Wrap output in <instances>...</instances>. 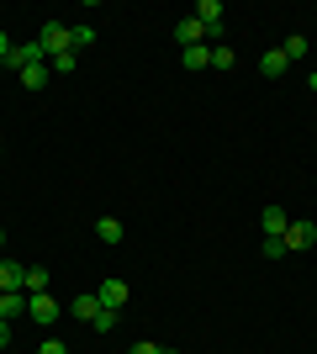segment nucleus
<instances>
[{"label": "nucleus", "instance_id": "13", "mask_svg": "<svg viewBox=\"0 0 317 354\" xmlns=\"http://www.w3.org/2000/svg\"><path fill=\"white\" fill-rule=\"evenodd\" d=\"M95 238H101V243H122V238H127V227H122L117 217H101V222H95Z\"/></svg>", "mask_w": 317, "mask_h": 354}, {"label": "nucleus", "instance_id": "2", "mask_svg": "<svg viewBox=\"0 0 317 354\" xmlns=\"http://www.w3.org/2000/svg\"><path fill=\"white\" fill-rule=\"evenodd\" d=\"M0 64L21 74V69H32V64H48V53H43V43L32 37V43H11V53H6V59H0Z\"/></svg>", "mask_w": 317, "mask_h": 354}, {"label": "nucleus", "instance_id": "15", "mask_svg": "<svg viewBox=\"0 0 317 354\" xmlns=\"http://www.w3.org/2000/svg\"><path fill=\"white\" fill-rule=\"evenodd\" d=\"M21 291H27V296L48 291V270H43V265H27V281H21Z\"/></svg>", "mask_w": 317, "mask_h": 354}, {"label": "nucleus", "instance_id": "29", "mask_svg": "<svg viewBox=\"0 0 317 354\" xmlns=\"http://www.w3.org/2000/svg\"><path fill=\"white\" fill-rule=\"evenodd\" d=\"M312 74H317V69H312Z\"/></svg>", "mask_w": 317, "mask_h": 354}, {"label": "nucleus", "instance_id": "27", "mask_svg": "<svg viewBox=\"0 0 317 354\" xmlns=\"http://www.w3.org/2000/svg\"><path fill=\"white\" fill-rule=\"evenodd\" d=\"M0 249H6V227H0Z\"/></svg>", "mask_w": 317, "mask_h": 354}, {"label": "nucleus", "instance_id": "24", "mask_svg": "<svg viewBox=\"0 0 317 354\" xmlns=\"http://www.w3.org/2000/svg\"><path fill=\"white\" fill-rule=\"evenodd\" d=\"M37 354H69V349H64L59 339H43V349H37Z\"/></svg>", "mask_w": 317, "mask_h": 354}, {"label": "nucleus", "instance_id": "28", "mask_svg": "<svg viewBox=\"0 0 317 354\" xmlns=\"http://www.w3.org/2000/svg\"><path fill=\"white\" fill-rule=\"evenodd\" d=\"M159 354H180V349H159Z\"/></svg>", "mask_w": 317, "mask_h": 354}, {"label": "nucleus", "instance_id": "20", "mask_svg": "<svg viewBox=\"0 0 317 354\" xmlns=\"http://www.w3.org/2000/svg\"><path fill=\"white\" fill-rule=\"evenodd\" d=\"M265 259H286V238H265Z\"/></svg>", "mask_w": 317, "mask_h": 354}, {"label": "nucleus", "instance_id": "12", "mask_svg": "<svg viewBox=\"0 0 317 354\" xmlns=\"http://www.w3.org/2000/svg\"><path fill=\"white\" fill-rule=\"evenodd\" d=\"M180 64H185L191 74H196V69H211V43H201V48H180Z\"/></svg>", "mask_w": 317, "mask_h": 354}, {"label": "nucleus", "instance_id": "16", "mask_svg": "<svg viewBox=\"0 0 317 354\" xmlns=\"http://www.w3.org/2000/svg\"><path fill=\"white\" fill-rule=\"evenodd\" d=\"M48 74H53L48 64H32V69H21V85H27V90H43V85H48Z\"/></svg>", "mask_w": 317, "mask_h": 354}, {"label": "nucleus", "instance_id": "6", "mask_svg": "<svg viewBox=\"0 0 317 354\" xmlns=\"http://www.w3.org/2000/svg\"><path fill=\"white\" fill-rule=\"evenodd\" d=\"M259 227H265V238H286V227H291L286 207H265L259 212Z\"/></svg>", "mask_w": 317, "mask_h": 354}, {"label": "nucleus", "instance_id": "1", "mask_svg": "<svg viewBox=\"0 0 317 354\" xmlns=\"http://www.w3.org/2000/svg\"><path fill=\"white\" fill-rule=\"evenodd\" d=\"M37 43H43V53H48V59L79 53V48H75V27H69V21H43V27H37Z\"/></svg>", "mask_w": 317, "mask_h": 354}, {"label": "nucleus", "instance_id": "18", "mask_svg": "<svg viewBox=\"0 0 317 354\" xmlns=\"http://www.w3.org/2000/svg\"><path fill=\"white\" fill-rule=\"evenodd\" d=\"M280 48H286V59H307V37H302V32H291Z\"/></svg>", "mask_w": 317, "mask_h": 354}, {"label": "nucleus", "instance_id": "26", "mask_svg": "<svg viewBox=\"0 0 317 354\" xmlns=\"http://www.w3.org/2000/svg\"><path fill=\"white\" fill-rule=\"evenodd\" d=\"M6 53H11V37H6V32H0V59H6Z\"/></svg>", "mask_w": 317, "mask_h": 354}, {"label": "nucleus", "instance_id": "11", "mask_svg": "<svg viewBox=\"0 0 317 354\" xmlns=\"http://www.w3.org/2000/svg\"><path fill=\"white\" fill-rule=\"evenodd\" d=\"M27 281V265H16V259H0V291H21Z\"/></svg>", "mask_w": 317, "mask_h": 354}, {"label": "nucleus", "instance_id": "23", "mask_svg": "<svg viewBox=\"0 0 317 354\" xmlns=\"http://www.w3.org/2000/svg\"><path fill=\"white\" fill-rule=\"evenodd\" d=\"M127 354H159V344H148V339H137V344H133V349H127Z\"/></svg>", "mask_w": 317, "mask_h": 354}, {"label": "nucleus", "instance_id": "19", "mask_svg": "<svg viewBox=\"0 0 317 354\" xmlns=\"http://www.w3.org/2000/svg\"><path fill=\"white\" fill-rule=\"evenodd\" d=\"M117 317H122V312H106V307H101V312H95V323H90V328H95V333H111V328H117Z\"/></svg>", "mask_w": 317, "mask_h": 354}, {"label": "nucleus", "instance_id": "25", "mask_svg": "<svg viewBox=\"0 0 317 354\" xmlns=\"http://www.w3.org/2000/svg\"><path fill=\"white\" fill-rule=\"evenodd\" d=\"M6 344H11V323H6V317H0V349H6Z\"/></svg>", "mask_w": 317, "mask_h": 354}, {"label": "nucleus", "instance_id": "9", "mask_svg": "<svg viewBox=\"0 0 317 354\" xmlns=\"http://www.w3.org/2000/svg\"><path fill=\"white\" fill-rule=\"evenodd\" d=\"M0 317H6V323L27 317V291H0Z\"/></svg>", "mask_w": 317, "mask_h": 354}, {"label": "nucleus", "instance_id": "14", "mask_svg": "<svg viewBox=\"0 0 317 354\" xmlns=\"http://www.w3.org/2000/svg\"><path fill=\"white\" fill-rule=\"evenodd\" d=\"M75 317H85V323H95V312H101V301H95V291H85V296H75Z\"/></svg>", "mask_w": 317, "mask_h": 354}, {"label": "nucleus", "instance_id": "8", "mask_svg": "<svg viewBox=\"0 0 317 354\" xmlns=\"http://www.w3.org/2000/svg\"><path fill=\"white\" fill-rule=\"evenodd\" d=\"M175 43H180V48H201V43H206V27H201L196 16H185L180 27H175Z\"/></svg>", "mask_w": 317, "mask_h": 354}, {"label": "nucleus", "instance_id": "5", "mask_svg": "<svg viewBox=\"0 0 317 354\" xmlns=\"http://www.w3.org/2000/svg\"><path fill=\"white\" fill-rule=\"evenodd\" d=\"M317 243V222H291L286 227V254H307Z\"/></svg>", "mask_w": 317, "mask_h": 354}, {"label": "nucleus", "instance_id": "22", "mask_svg": "<svg viewBox=\"0 0 317 354\" xmlns=\"http://www.w3.org/2000/svg\"><path fill=\"white\" fill-rule=\"evenodd\" d=\"M95 43V27H75V48H90Z\"/></svg>", "mask_w": 317, "mask_h": 354}, {"label": "nucleus", "instance_id": "17", "mask_svg": "<svg viewBox=\"0 0 317 354\" xmlns=\"http://www.w3.org/2000/svg\"><path fill=\"white\" fill-rule=\"evenodd\" d=\"M233 64H238L233 48H227V43H211V69H233Z\"/></svg>", "mask_w": 317, "mask_h": 354}, {"label": "nucleus", "instance_id": "4", "mask_svg": "<svg viewBox=\"0 0 317 354\" xmlns=\"http://www.w3.org/2000/svg\"><path fill=\"white\" fill-rule=\"evenodd\" d=\"M127 296H133V291H127V281H117V275L95 286V301H101L106 312H122V307H127Z\"/></svg>", "mask_w": 317, "mask_h": 354}, {"label": "nucleus", "instance_id": "7", "mask_svg": "<svg viewBox=\"0 0 317 354\" xmlns=\"http://www.w3.org/2000/svg\"><path fill=\"white\" fill-rule=\"evenodd\" d=\"M286 69H291L286 48H270V53H259V74H265V80H280Z\"/></svg>", "mask_w": 317, "mask_h": 354}, {"label": "nucleus", "instance_id": "10", "mask_svg": "<svg viewBox=\"0 0 317 354\" xmlns=\"http://www.w3.org/2000/svg\"><path fill=\"white\" fill-rule=\"evenodd\" d=\"M222 0H201V6H196V21H201V27H206V32H222Z\"/></svg>", "mask_w": 317, "mask_h": 354}, {"label": "nucleus", "instance_id": "3", "mask_svg": "<svg viewBox=\"0 0 317 354\" xmlns=\"http://www.w3.org/2000/svg\"><path fill=\"white\" fill-rule=\"evenodd\" d=\"M27 317H32V323H43V328H53V323L64 317V307H59L48 291H37V296H27Z\"/></svg>", "mask_w": 317, "mask_h": 354}, {"label": "nucleus", "instance_id": "21", "mask_svg": "<svg viewBox=\"0 0 317 354\" xmlns=\"http://www.w3.org/2000/svg\"><path fill=\"white\" fill-rule=\"evenodd\" d=\"M48 69H53V74H69V69H75V53H64V59H48Z\"/></svg>", "mask_w": 317, "mask_h": 354}]
</instances>
